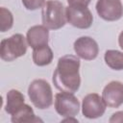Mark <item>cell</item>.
<instances>
[{
    "mask_svg": "<svg viewBox=\"0 0 123 123\" xmlns=\"http://www.w3.org/2000/svg\"><path fill=\"white\" fill-rule=\"evenodd\" d=\"M80 64L77 56L69 54L61 57L52 77L55 87L60 91L75 93L81 86Z\"/></svg>",
    "mask_w": 123,
    "mask_h": 123,
    "instance_id": "obj_1",
    "label": "cell"
},
{
    "mask_svg": "<svg viewBox=\"0 0 123 123\" xmlns=\"http://www.w3.org/2000/svg\"><path fill=\"white\" fill-rule=\"evenodd\" d=\"M41 20L49 30H59L66 22V7L58 0H48L41 8Z\"/></svg>",
    "mask_w": 123,
    "mask_h": 123,
    "instance_id": "obj_2",
    "label": "cell"
},
{
    "mask_svg": "<svg viewBox=\"0 0 123 123\" xmlns=\"http://www.w3.org/2000/svg\"><path fill=\"white\" fill-rule=\"evenodd\" d=\"M28 96L32 104L38 110H45L53 104V92L51 86L43 79H36L28 87Z\"/></svg>",
    "mask_w": 123,
    "mask_h": 123,
    "instance_id": "obj_3",
    "label": "cell"
},
{
    "mask_svg": "<svg viewBox=\"0 0 123 123\" xmlns=\"http://www.w3.org/2000/svg\"><path fill=\"white\" fill-rule=\"evenodd\" d=\"M28 45L27 38L23 35L14 34L1 40L0 57L5 62H12L26 54Z\"/></svg>",
    "mask_w": 123,
    "mask_h": 123,
    "instance_id": "obj_4",
    "label": "cell"
},
{
    "mask_svg": "<svg viewBox=\"0 0 123 123\" xmlns=\"http://www.w3.org/2000/svg\"><path fill=\"white\" fill-rule=\"evenodd\" d=\"M55 110L62 117L75 116L80 111V102L74 93L61 91L55 95Z\"/></svg>",
    "mask_w": 123,
    "mask_h": 123,
    "instance_id": "obj_5",
    "label": "cell"
},
{
    "mask_svg": "<svg viewBox=\"0 0 123 123\" xmlns=\"http://www.w3.org/2000/svg\"><path fill=\"white\" fill-rule=\"evenodd\" d=\"M67 22L78 29H88L93 22V15L87 7H66Z\"/></svg>",
    "mask_w": 123,
    "mask_h": 123,
    "instance_id": "obj_6",
    "label": "cell"
},
{
    "mask_svg": "<svg viewBox=\"0 0 123 123\" xmlns=\"http://www.w3.org/2000/svg\"><path fill=\"white\" fill-rule=\"evenodd\" d=\"M107 105L103 98L97 93H89L86 95L82 102V113L85 117L95 119L101 117L106 111Z\"/></svg>",
    "mask_w": 123,
    "mask_h": 123,
    "instance_id": "obj_7",
    "label": "cell"
},
{
    "mask_svg": "<svg viewBox=\"0 0 123 123\" xmlns=\"http://www.w3.org/2000/svg\"><path fill=\"white\" fill-rule=\"evenodd\" d=\"M96 12L106 21H116L123 16L121 0H97Z\"/></svg>",
    "mask_w": 123,
    "mask_h": 123,
    "instance_id": "obj_8",
    "label": "cell"
},
{
    "mask_svg": "<svg viewBox=\"0 0 123 123\" xmlns=\"http://www.w3.org/2000/svg\"><path fill=\"white\" fill-rule=\"evenodd\" d=\"M76 55L86 61H92L97 58L99 53V46L96 40L90 37H80L73 44Z\"/></svg>",
    "mask_w": 123,
    "mask_h": 123,
    "instance_id": "obj_9",
    "label": "cell"
},
{
    "mask_svg": "<svg viewBox=\"0 0 123 123\" xmlns=\"http://www.w3.org/2000/svg\"><path fill=\"white\" fill-rule=\"evenodd\" d=\"M102 98L110 108H119L123 104V83L111 81L105 86L102 91Z\"/></svg>",
    "mask_w": 123,
    "mask_h": 123,
    "instance_id": "obj_10",
    "label": "cell"
},
{
    "mask_svg": "<svg viewBox=\"0 0 123 123\" xmlns=\"http://www.w3.org/2000/svg\"><path fill=\"white\" fill-rule=\"evenodd\" d=\"M49 29L44 25H34L27 31L26 38L29 46L33 49L48 45Z\"/></svg>",
    "mask_w": 123,
    "mask_h": 123,
    "instance_id": "obj_11",
    "label": "cell"
},
{
    "mask_svg": "<svg viewBox=\"0 0 123 123\" xmlns=\"http://www.w3.org/2000/svg\"><path fill=\"white\" fill-rule=\"evenodd\" d=\"M25 104L24 95L17 89H11L6 96L5 111L8 114L12 115L17 110H19Z\"/></svg>",
    "mask_w": 123,
    "mask_h": 123,
    "instance_id": "obj_12",
    "label": "cell"
},
{
    "mask_svg": "<svg viewBox=\"0 0 123 123\" xmlns=\"http://www.w3.org/2000/svg\"><path fill=\"white\" fill-rule=\"evenodd\" d=\"M11 116V120L12 123H34L37 121H42L36 116L33 109L27 104H24Z\"/></svg>",
    "mask_w": 123,
    "mask_h": 123,
    "instance_id": "obj_13",
    "label": "cell"
},
{
    "mask_svg": "<svg viewBox=\"0 0 123 123\" xmlns=\"http://www.w3.org/2000/svg\"><path fill=\"white\" fill-rule=\"evenodd\" d=\"M53 51L48 45L33 49V62L37 66H45L50 64L53 61Z\"/></svg>",
    "mask_w": 123,
    "mask_h": 123,
    "instance_id": "obj_14",
    "label": "cell"
},
{
    "mask_svg": "<svg viewBox=\"0 0 123 123\" xmlns=\"http://www.w3.org/2000/svg\"><path fill=\"white\" fill-rule=\"evenodd\" d=\"M106 64L113 70H123V52L118 50H107L104 55Z\"/></svg>",
    "mask_w": 123,
    "mask_h": 123,
    "instance_id": "obj_15",
    "label": "cell"
},
{
    "mask_svg": "<svg viewBox=\"0 0 123 123\" xmlns=\"http://www.w3.org/2000/svg\"><path fill=\"white\" fill-rule=\"evenodd\" d=\"M0 31L2 33L9 31L13 25L12 13L5 7L0 8Z\"/></svg>",
    "mask_w": 123,
    "mask_h": 123,
    "instance_id": "obj_16",
    "label": "cell"
},
{
    "mask_svg": "<svg viewBox=\"0 0 123 123\" xmlns=\"http://www.w3.org/2000/svg\"><path fill=\"white\" fill-rule=\"evenodd\" d=\"M23 6L29 11H35L42 8L45 4V0H21Z\"/></svg>",
    "mask_w": 123,
    "mask_h": 123,
    "instance_id": "obj_17",
    "label": "cell"
},
{
    "mask_svg": "<svg viewBox=\"0 0 123 123\" xmlns=\"http://www.w3.org/2000/svg\"><path fill=\"white\" fill-rule=\"evenodd\" d=\"M91 0H67L68 6L71 7H87Z\"/></svg>",
    "mask_w": 123,
    "mask_h": 123,
    "instance_id": "obj_18",
    "label": "cell"
},
{
    "mask_svg": "<svg viewBox=\"0 0 123 123\" xmlns=\"http://www.w3.org/2000/svg\"><path fill=\"white\" fill-rule=\"evenodd\" d=\"M109 122L110 123H117V122L122 123L123 122V111H116L112 113V115L109 119Z\"/></svg>",
    "mask_w": 123,
    "mask_h": 123,
    "instance_id": "obj_19",
    "label": "cell"
},
{
    "mask_svg": "<svg viewBox=\"0 0 123 123\" xmlns=\"http://www.w3.org/2000/svg\"><path fill=\"white\" fill-rule=\"evenodd\" d=\"M118 44H119V47L123 50V31L118 36Z\"/></svg>",
    "mask_w": 123,
    "mask_h": 123,
    "instance_id": "obj_20",
    "label": "cell"
}]
</instances>
